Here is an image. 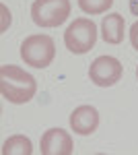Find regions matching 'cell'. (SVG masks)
Listing matches in <instances>:
<instances>
[{
    "label": "cell",
    "mask_w": 138,
    "mask_h": 155,
    "mask_svg": "<svg viewBox=\"0 0 138 155\" xmlns=\"http://www.w3.org/2000/svg\"><path fill=\"white\" fill-rule=\"evenodd\" d=\"M2 15H4V23H2V31H6V27L11 25V12L6 11V6H2Z\"/></svg>",
    "instance_id": "obj_12"
},
{
    "label": "cell",
    "mask_w": 138,
    "mask_h": 155,
    "mask_svg": "<svg viewBox=\"0 0 138 155\" xmlns=\"http://www.w3.org/2000/svg\"><path fill=\"white\" fill-rule=\"evenodd\" d=\"M128 6H130V12L138 17V0H128Z\"/></svg>",
    "instance_id": "obj_13"
},
{
    "label": "cell",
    "mask_w": 138,
    "mask_h": 155,
    "mask_svg": "<svg viewBox=\"0 0 138 155\" xmlns=\"http://www.w3.org/2000/svg\"><path fill=\"white\" fill-rule=\"evenodd\" d=\"M70 128L72 132L89 137L99 128V112L93 106H79L70 114Z\"/></svg>",
    "instance_id": "obj_7"
},
{
    "label": "cell",
    "mask_w": 138,
    "mask_h": 155,
    "mask_svg": "<svg viewBox=\"0 0 138 155\" xmlns=\"http://www.w3.org/2000/svg\"><path fill=\"white\" fill-rule=\"evenodd\" d=\"M70 17V0H35L31 4V19L39 27H60Z\"/></svg>",
    "instance_id": "obj_4"
},
{
    "label": "cell",
    "mask_w": 138,
    "mask_h": 155,
    "mask_svg": "<svg viewBox=\"0 0 138 155\" xmlns=\"http://www.w3.org/2000/svg\"><path fill=\"white\" fill-rule=\"evenodd\" d=\"M39 151L41 155H70L74 151V143L64 128H50L41 137Z\"/></svg>",
    "instance_id": "obj_6"
},
{
    "label": "cell",
    "mask_w": 138,
    "mask_h": 155,
    "mask_svg": "<svg viewBox=\"0 0 138 155\" xmlns=\"http://www.w3.org/2000/svg\"><path fill=\"white\" fill-rule=\"evenodd\" d=\"M31 153H33V145L23 134H14L11 139H6L2 145V155H31Z\"/></svg>",
    "instance_id": "obj_9"
},
{
    "label": "cell",
    "mask_w": 138,
    "mask_h": 155,
    "mask_svg": "<svg viewBox=\"0 0 138 155\" xmlns=\"http://www.w3.org/2000/svg\"><path fill=\"white\" fill-rule=\"evenodd\" d=\"M0 93L8 104L21 106L35 97L37 83H35L33 74L23 71L21 66L2 64L0 66Z\"/></svg>",
    "instance_id": "obj_1"
},
{
    "label": "cell",
    "mask_w": 138,
    "mask_h": 155,
    "mask_svg": "<svg viewBox=\"0 0 138 155\" xmlns=\"http://www.w3.org/2000/svg\"><path fill=\"white\" fill-rule=\"evenodd\" d=\"M124 66L122 62L114 56H99L91 62L89 66V79L97 87H114L122 79Z\"/></svg>",
    "instance_id": "obj_5"
},
{
    "label": "cell",
    "mask_w": 138,
    "mask_h": 155,
    "mask_svg": "<svg viewBox=\"0 0 138 155\" xmlns=\"http://www.w3.org/2000/svg\"><path fill=\"white\" fill-rule=\"evenodd\" d=\"M124 35H126V23H124L122 15L111 12V15L103 17V21H101V37H103L105 44L117 46V44L124 41Z\"/></svg>",
    "instance_id": "obj_8"
},
{
    "label": "cell",
    "mask_w": 138,
    "mask_h": 155,
    "mask_svg": "<svg viewBox=\"0 0 138 155\" xmlns=\"http://www.w3.org/2000/svg\"><path fill=\"white\" fill-rule=\"evenodd\" d=\"M136 77H138V68H136Z\"/></svg>",
    "instance_id": "obj_14"
},
{
    "label": "cell",
    "mask_w": 138,
    "mask_h": 155,
    "mask_svg": "<svg viewBox=\"0 0 138 155\" xmlns=\"http://www.w3.org/2000/svg\"><path fill=\"white\" fill-rule=\"evenodd\" d=\"M128 35H130V44H132V48L138 52V21L130 27V33H128Z\"/></svg>",
    "instance_id": "obj_11"
},
{
    "label": "cell",
    "mask_w": 138,
    "mask_h": 155,
    "mask_svg": "<svg viewBox=\"0 0 138 155\" xmlns=\"http://www.w3.org/2000/svg\"><path fill=\"white\" fill-rule=\"evenodd\" d=\"M95 41H97V25L87 17L74 19L64 31V46L72 54L79 56L87 54L89 50H93Z\"/></svg>",
    "instance_id": "obj_3"
},
{
    "label": "cell",
    "mask_w": 138,
    "mask_h": 155,
    "mask_svg": "<svg viewBox=\"0 0 138 155\" xmlns=\"http://www.w3.org/2000/svg\"><path fill=\"white\" fill-rule=\"evenodd\" d=\"M114 0H79V6L87 15H101L111 8Z\"/></svg>",
    "instance_id": "obj_10"
},
{
    "label": "cell",
    "mask_w": 138,
    "mask_h": 155,
    "mask_svg": "<svg viewBox=\"0 0 138 155\" xmlns=\"http://www.w3.org/2000/svg\"><path fill=\"white\" fill-rule=\"evenodd\" d=\"M21 58L25 60L27 66L46 68L56 58V44L50 35H43V33L29 35L21 44Z\"/></svg>",
    "instance_id": "obj_2"
}]
</instances>
